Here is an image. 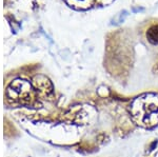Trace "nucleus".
Instances as JSON below:
<instances>
[{
	"label": "nucleus",
	"mask_w": 158,
	"mask_h": 157,
	"mask_svg": "<svg viewBox=\"0 0 158 157\" xmlns=\"http://www.w3.org/2000/svg\"><path fill=\"white\" fill-rule=\"evenodd\" d=\"M132 119L137 126L151 129L158 125V94H143L135 98L130 108Z\"/></svg>",
	"instance_id": "1"
},
{
	"label": "nucleus",
	"mask_w": 158,
	"mask_h": 157,
	"mask_svg": "<svg viewBox=\"0 0 158 157\" xmlns=\"http://www.w3.org/2000/svg\"><path fill=\"white\" fill-rule=\"evenodd\" d=\"M70 6L77 10H86L92 6L94 0H65Z\"/></svg>",
	"instance_id": "2"
},
{
	"label": "nucleus",
	"mask_w": 158,
	"mask_h": 157,
	"mask_svg": "<svg viewBox=\"0 0 158 157\" xmlns=\"http://www.w3.org/2000/svg\"><path fill=\"white\" fill-rule=\"evenodd\" d=\"M147 39L150 43L158 44V25H152L147 31Z\"/></svg>",
	"instance_id": "3"
}]
</instances>
